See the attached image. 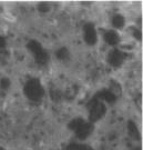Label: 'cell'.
Masks as SVG:
<instances>
[{"label":"cell","instance_id":"6da1fadb","mask_svg":"<svg viewBox=\"0 0 143 150\" xmlns=\"http://www.w3.org/2000/svg\"><path fill=\"white\" fill-rule=\"evenodd\" d=\"M69 128L72 130L75 134V137L80 140L87 139L93 131V123L89 120L87 121L82 118H75L72 121H70Z\"/></svg>","mask_w":143,"mask_h":150},{"label":"cell","instance_id":"7a4b0ae2","mask_svg":"<svg viewBox=\"0 0 143 150\" xmlns=\"http://www.w3.org/2000/svg\"><path fill=\"white\" fill-rule=\"evenodd\" d=\"M23 93L31 101H40L44 96V89L40 81L36 78H32L25 83Z\"/></svg>","mask_w":143,"mask_h":150},{"label":"cell","instance_id":"3957f363","mask_svg":"<svg viewBox=\"0 0 143 150\" xmlns=\"http://www.w3.org/2000/svg\"><path fill=\"white\" fill-rule=\"evenodd\" d=\"M88 109H89V121L92 123L99 121L106 116V106L104 102L100 101L98 99L93 98L89 105H88Z\"/></svg>","mask_w":143,"mask_h":150},{"label":"cell","instance_id":"277c9868","mask_svg":"<svg viewBox=\"0 0 143 150\" xmlns=\"http://www.w3.org/2000/svg\"><path fill=\"white\" fill-rule=\"evenodd\" d=\"M27 48L29 49V51L33 54L37 64L44 66L48 62L49 54H48V52L44 50V48L41 46V43L39 42V41H37V40H30L28 42V45H27Z\"/></svg>","mask_w":143,"mask_h":150},{"label":"cell","instance_id":"5b68a950","mask_svg":"<svg viewBox=\"0 0 143 150\" xmlns=\"http://www.w3.org/2000/svg\"><path fill=\"white\" fill-rule=\"evenodd\" d=\"M125 57L127 54L123 50H121L120 48H113L109 51V54L106 56V61L113 68H120L124 62Z\"/></svg>","mask_w":143,"mask_h":150},{"label":"cell","instance_id":"8992f818","mask_svg":"<svg viewBox=\"0 0 143 150\" xmlns=\"http://www.w3.org/2000/svg\"><path fill=\"white\" fill-rule=\"evenodd\" d=\"M83 40L87 45L89 46H93L98 41V33H97V29L95 26L91 22H87L83 26Z\"/></svg>","mask_w":143,"mask_h":150},{"label":"cell","instance_id":"52a82bcc","mask_svg":"<svg viewBox=\"0 0 143 150\" xmlns=\"http://www.w3.org/2000/svg\"><path fill=\"white\" fill-rule=\"evenodd\" d=\"M103 39L109 46H111L113 48H117L118 46H120V43H121V36L114 29L106 30L103 33Z\"/></svg>","mask_w":143,"mask_h":150},{"label":"cell","instance_id":"ba28073f","mask_svg":"<svg viewBox=\"0 0 143 150\" xmlns=\"http://www.w3.org/2000/svg\"><path fill=\"white\" fill-rule=\"evenodd\" d=\"M95 99H98V100H100V101L104 102V103H114V102L118 100V97L111 92V91L109 90L108 88L106 89H102L101 91H99L97 95L94 96Z\"/></svg>","mask_w":143,"mask_h":150},{"label":"cell","instance_id":"9c48e42d","mask_svg":"<svg viewBox=\"0 0 143 150\" xmlns=\"http://www.w3.org/2000/svg\"><path fill=\"white\" fill-rule=\"evenodd\" d=\"M111 26H112V29H114L117 31L125 29V26H127V19H125V17L123 16L122 13H119V12L112 15Z\"/></svg>","mask_w":143,"mask_h":150},{"label":"cell","instance_id":"30bf717a","mask_svg":"<svg viewBox=\"0 0 143 150\" xmlns=\"http://www.w3.org/2000/svg\"><path fill=\"white\" fill-rule=\"evenodd\" d=\"M128 129V134L130 136V138L135 141H140L141 140V132H140V129H139L138 125L134 122L133 120H129L127 125Z\"/></svg>","mask_w":143,"mask_h":150},{"label":"cell","instance_id":"8fae6325","mask_svg":"<svg viewBox=\"0 0 143 150\" xmlns=\"http://www.w3.org/2000/svg\"><path fill=\"white\" fill-rule=\"evenodd\" d=\"M125 32L132 38L134 41H138V42L142 41V30H141V28L139 27V26H135V25L128 26L125 28Z\"/></svg>","mask_w":143,"mask_h":150},{"label":"cell","instance_id":"7c38bea8","mask_svg":"<svg viewBox=\"0 0 143 150\" xmlns=\"http://www.w3.org/2000/svg\"><path fill=\"white\" fill-rule=\"evenodd\" d=\"M109 90L111 91V92H113L116 96L119 98V97L122 95V87L121 85L118 82V81L116 80H111L110 81V85H109V88H108Z\"/></svg>","mask_w":143,"mask_h":150},{"label":"cell","instance_id":"4fadbf2b","mask_svg":"<svg viewBox=\"0 0 143 150\" xmlns=\"http://www.w3.org/2000/svg\"><path fill=\"white\" fill-rule=\"evenodd\" d=\"M56 57L58 60H61V61H66L70 57V51L66 47H61V48L57 49L56 51Z\"/></svg>","mask_w":143,"mask_h":150},{"label":"cell","instance_id":"5bb4252c","mask_svg":"<svg viewBox=\"0 0 143 150\" xmlns=\"http://www.w3.org/2000/svg\"><path fill=\"white\" fill-rule=\"evenodd\" d=\"M68 150H93L91 147L83 144H71L68 146Z\"/></svg>","mask_w":143,"mask_h":150},{"label":"cell","instance_id":"9a60e30c","mask_svg":"<svg viewBox=\"0 0 143 150\" xmlns=\"http://www.w3.org/2000/svg\"><path fill=\"white\" fill-rule=\"evenodd\" d=\"M10 86H11V81L8 77H4V78L0 79V88H1V89L7 90V89L10 88Z\"/></svg>","mask_w":143,"mask_h":150},{"label":"cell","instance_id":"2e32d148","mask_svg":"<svg viewBox=\"0 0 143 150\" xmlns=\"http://www.w3.org/2000/svg\"><path fill=\"white\" fill-rule=\"evenodd\" d=\"M38 10L42 13H46L48 11L50 10V4L47 2V1H42V2H39L38 5Z\"/></svg>","mask_w":143,"mask_h":150},{"label":"cell","instance_id":"e0dca14e","mask_svg":"<svg viewBox=\"0 0 143 150\" xmlns=\"http://www.w3.org/2000/svg\"><path fill=\"white\" fill-rule=\"evenodd\" d=\"M5 46H6L5 38H4V37H1V36H0V49H1V48H4Z\"/></svg>","mask_w":143,"mask_h":150},{"label":"cell","instance_id":"ac0fdd59","mask_svg":"<svg viewBox=\"0 0 143 150\" xmlns=\"http://www.w3.org/2000/svg\"><path fill=\"white\" fill-rule=\"evenodd\" d=\"M133 150H141V148H140V147H137V148H134Z\"/></svg>","mask_w":143,"mask_h":150},{"label":"cell","instance_id":"d6986e66","mask_svg":"<svg viewBox=\"0 0 143 150\" xmlns=\"http://www.w3.org/2000/svg\"><path fill=\"white\" fill-rule=\"evenodd\" d=\"M0 150H6L5 148H2V147H0Z\"/></svg>","mask_w":143,"mask_h":150}]
</instances>
